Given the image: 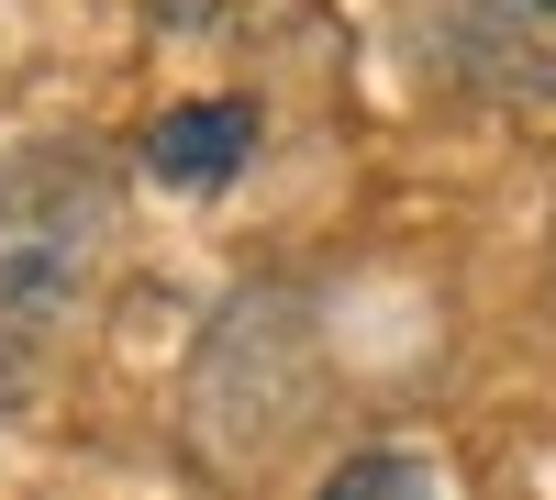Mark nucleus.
Masks as SVG:
<instances>
[{
	"mask_svg": "<svg viewBox=\"0 0 556 500\" xmlns=\"http://www.w3.org/2000/svg\"><path fill=\"white\" fill-rule=\"evenodd\" d=\"M245 167H256V101H178V112L146 123V178L156 190L212 201V190H235Z\"/></svg>",
	"mask_w": 556,
	"mask_h": 500,
	"instance_id": "obj_4",
	"label": "nucleus"
},
{
	"mask_svg": "<svg viewBox=\"0 0 556 500\" xmlns=\"http://www.w3.org/2000/svg\"><path fill=\"white\" fill-rule=\"evenodd\" d=\"M424 56L501 112H556V0H424Z\"/></svg>",
	"mask_w": 556,
	"mask_h": 500,
	"instance_id": "obj_3",
	"label": "nucleus"
},
{
	"mask_svg": "<svg viewBox=\"0 0 556 500\" xmlns=\"http://www.w3.org/2000/svg\"><path fill=\"white\" fill-rule=\"evenodd\" d=\"M323 412V323L301 290H235L212 311V334L178 389V434L212 478H256L267 457H290Z\"/></svg>",
	"mask_w": 556,
	"mask_h": 500,
	"instance_id": "obj_2",
	"label": "nucleus"
},
{
	"mask_svg": "<svg viewBox=\"0 0 556 500\" xmlns=\"http://www.w3.org/2000/svg\"><path fill=\"white\" fill-rule=\"evenodd\" d=\"M112 222H123V167L89 133H45V145L0 156V400H23L78 334Z\"/></svg>",
	"mask_w": 556,
	"mask_h": 500,
	"instance_id": "obj_1",
	"label": "nucleus"
},
{
	"mask_svg": "<svg viewBox=\"0 0 556 500\" xmlns=\"http://www.w3.org/2000/svg\"><path fill=\"white\" fill-rule=\"evenodd\" d=\"M312 500H445V478L412 457V445H367V457H345Z\"/></svg>",
	"mask_w": 556,
	"mask_h": 500,
	"instance_id": "obj_5",
	"label": "nucleus"
}]
</instances>
